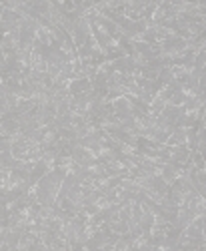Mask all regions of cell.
I'll return each instance as SVG.
<instances>
[{
	"label": "cell",
	"mask_w": 206,
	"mask_h": 251,
	"mask_svg": "<svg viewBox=\"0 0 206 251\" xmlns=\"http://www.w3.org/2000/svg\"><path fill=\"white\" fill-rule=\"evenodd\" d=\"M38 241V235L26 231V229H22L20 231V237H18V245H16V251H32L34 245Z\"/></svg>",
	"instance_id": "cell-2"
},
{
	"label": "cell",
	"mask_w": 206,
	"mask_h": 251,
	"mask_svg": "<svg viewBox=\"0 0 206 251\" xmlns=\"http://www.w3.org/2000/svg\"><path fill=\"white\" fill-rule=\"evenodd\" d=\"M62 185H64V175L56 169L40 177L38 205H56L60 193H62Z\"/></svg>",
	"instance_id": "cell-1"
}]
</instances>
